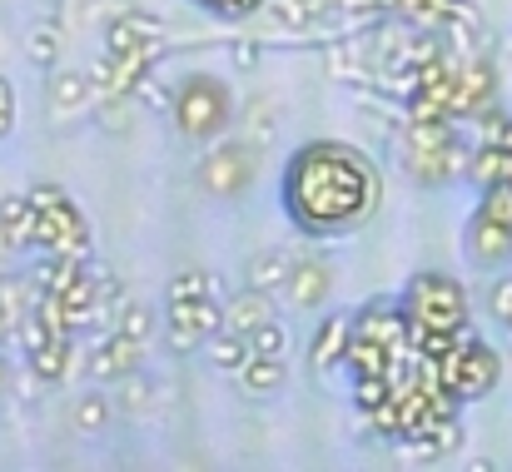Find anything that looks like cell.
I'll return each instance as SVG.
<instances>
[{
	"label": "cell",
	"mask_w": 512,
	"mask_h": 472,
	"mask_svg": "<svg viewBox=\"0 0 512 472\" xmlns=\"http://www.w3.org/2000/svg\"><path fill=\"white\" fill-rule=\"evenodd\" d=\"M279 199L304 239H348L383 209V174L358 145L309 140L284 164Z\"/></svg>",
	"instance_id": "1"
},
{
	"label": "cell",
	"mask_w": 512,
	"mask_h": 472,
	"mask_svg": "<svg viewBox=\"0 0 512 472\" xmlns=\"http://www.w3.org/2000/svg\"><path fill=\"white\" fill-rule=\"evenodd\" d=\"M398 155H403V169L408 179L438 189V184H453L458 174H468V155L453 120H428V115H408L403 125V140H398Z\"/></svg>",
	"instance_id": "2"
},
{
	"label": "cell",
	"mask_w": 512,
	"mask_h": 472,
	"mask_svg": "<svg viewBox=\"0 0 512 472\" xmlns=\"http://www.w3.org/2000/svg\"><path fill=\"white\" fill-rule=\"evenodd\" d=\"M30 204H35V254L50 249V254H70V259H90V224L80 214V204L55 184V179H35L30 189Z\"/></svg>",
	"instance_id": "3"
},
{
	"label": "cell",
	"mask_w": 512,
	"mask_h": 472,
	"mask_svg": "<svg viewBox=\"0 0 512 472\" xmlns=\"http://www.w3.org/2000/svg\"><path fill=\"white\" fill-rule=\"evenodd\" d=\"M174 125H179V135L184 140H194V145H214V140H224V130H229V120H234V95H229V85L219 80V75H184L179 80V90H174V105H170Z\"/></svg>",
	"instance_id": "4"
},
{
	"label": "cell",
	"mask_w": 512,
	"mask_h": 472,
	"mask_svg": "<svg viewBox=\"0 0 512 472\" xmlns=\"http://www.w3.org/2000/svg\"><path fill=\"white\" fill-rule=\"evenodd\" d=\"M398 304H403V314H408V328H473V323H468V318H473L468 289H463L453 274H443V269L413 274Z\"/></svg>",
	"instance_id": "5"
},
{
	"label": "cell",
	"mask_w": 512,
	"mask_h": 472,
	"mask_svg": "<svg viewBox=\"0 0 512 472\" xmlns=\"http://www.w3.org/2000/svg\"><path fill=\"white\" fill-rule=\"evenodd\" d=\"M438 378H443V393L463 408V403H478V398H488V393L498 388L503 358H498L478 333H468V338L438 363Z\"/></svg>",
	"instance_id": "6"
},
{
	"label": "cell",
	"mask_w": 512,
	"mask_h": 472,
	"mask_svg": "<svg viewBox=\"0 0 512 472\" xmlns=\"http://www.w3.org/2000/svg\"><path fill=\"white\" fill-rule=\"evenodd\" d=\"M254 169H259V150L244 145V140H214V150L199 159L194 179L209 199H239L249 194L254 184Z\"/></svg>",
	"instance_id": "7"
},
{
	"label": "cell",
	"mask_w": 512,
	"mask_h": 472,
	"mask_svg": "<svg viewBox=\"0 0 512 472\" xmlns=\"http://www.w3.org/2000/svg\"><path fill=\"white\" fill-rule=\"evenodd\" d=\"M140 368H145V343H135V338L120 333V328L95 333L90 348H85V373H90L95 383H120V378H130V373H140Z\"/></svg>",
	"instance_id": "8"
},
{
	"label": "cell",
	"mask_w": 512,
	"mask_h": 472,
	"mask_svg": "<svg viewBox=\"0 0 512 472\" xmlns=\"http://www.w3.org/2000/svg\"><path fill=\"white\" fill-rule=\"evenodd\" d=\"M463 254H468V264L483 269V274L508 269L512 264V224L483 214V209H473V219H468V229H463Z\"/></svg>",
	"instance_id": "9"
},
{
	"label": "cell",
	"mask_w": 512,
	"mask_h": 472,
	"mask_svg": "<svg viewBox=\"0 0 512 472\" xmlns=\"http://www.w3.org/2000/svg\"><path fill=\"white\" fill-rule=\"evenodd\" d=\"M284 304L289 309H299V314H319L324 304H329V294H334V264L324 259V254H304V259H294V269H289V279H284Z\"/></svg>",
	"instance_id": "10"
},
{
	"label": "cell",
	"mask_w": 512,
	"mask_h": 472,
	"mask_svg": "<svg viewBox=\"0 0 512 472\" xmlns=\"http://www.w3.org/2000/svg\"><path fill=\"white\" fill-rule=\"evenodd\" d=\"M160 45H165V20L160 15H145V10H125L110 30H105V50L115 55H135V60H160Z\"/></svg>",
	"instance_id": "11"
},
{
	"label": "cell",
	"mask_w": 512,
	"mask_h": 472,
	"mask_svg": "<svg viewBox=\"0 0 512 472\" xmlns=\"http://www.w3.org/2000/svg\"><path fill=\"white\" fill-rule=\"evenodd\" d=\"M55 299H60V314L75 333L95 328V318H100V269H90V259L75 264V274L55 289Z\"/></svg>",
	"instance_id": "12"
},
{
	"label": "cell",
	"mask_w": 512,
	"mask_h": 472,
	"mask_svg": "<svg viewBox=\"0 0 512 472\" xmlns=\"http://www.w3.org/2000/svg\"><path fill=\"white\" fill-rule=\"evenodd\" d=\"M25 363H30V378H35L40 388H60V383L75 373V363H80V333L45 338L35 353H25Z\"/></svg>",
	"instance_id": "13"
},
{
	"label": "cell",
	"mask_w": 512,
	"mask_h": 472,
	"mask_svg": "<svg viewBox=\"0 0 512 472\" xmlns=\"http://www.w3.org/2000/svg\"><path fill=\"white\" fill-rule=\"evenodd\" d=\"M348 343H353V314H324V323L309 338V368L339 373L348 363Z\"/></svg>",
	"instance_id": "14"
},
{
	"label": "cell",
	"mask_w": 512,
	"mask_h": 472,
	"mask_svg": "<svg viewBox=\"0 0 512 472\" xmlns=\"http://www.w3.org/2000/svg\"><path fill=\"white\" fill-rule=\"evenodd\" d=\"M493 90H498L493 65L478 60V55H458V110H463V120L483 115L493 105Z\"/></svg>",
	"instance_id": "15"
},
{
	"label": "cell",
	"mask_w": 512,
	"mask_h": 472,
	"mask_svg": "<svg viewBox=\"0 0 512 472\" xmlns=\"http://www.w3.org/2000/svg\"><path fill=\"white\" fill-rule=\"evenodd\" d=\"M0 254H35V204H30V194L0 199Z\"/></svg>",
	"instance_id": "16"
},
{
	"label": "cell",
	"mask_w": 512,
	"mask_h": 472,
	"mask_svg": "<svg viewBox=\"0 0 512 472\" xmlns=\"http://www.w3.org/2000/svg\"><path fill=\"white\" fill-rule=\"evenodd\" d=\"M284 383H289V358H269V353H254L239 373H234V388L244 393V398H274V393H284Z\"/></svg>",
	"instance_id": "17"
},
{
	"label": "cell",
	"mask_w": 512,
	"mask_h": 472,
	"mask_svg": "<svg viewBox=\"0 0 512 472\" xmlns=\"http://www.w3.org/2000/svg\"><path fill=\"white\" fill-rule=\"evenodd\" d=\"M269 318H279V309H274V294H264V289H239V294H229L224 299V328H234V333H254L259 323H269Z\"/></svg>",
	"instance_id": "18"
},
{
	"label": "cell",
	"mask_w": 512,
	"mask_h": 472,
	"mask_svg": "<svg viewBox=\"0 0 512 472\" xmlns=\"http://www.w3.org/2000/svg\"><path fill=\"white\" fill-rule=\"evenodd\" d=\"M289 269H294V254L289 249H259L244 264V284L249 289H264V294H279L284 279H289Z\"/></svg>",
	"instance_id": "19"
},
{
	"label": "cell",
	"mask_w": 512,
	"mask_h": 472,
	"mask_svg": "<svg viewBox=\"0 0 512 472\" xmlns=\"http://www.w3.org/2000/svg\"><path fill=\"white\" fill-rule=\"evenodd\" d=\"M204 358H209L224 378H234V373L254 358V348H249V338H244V333H234V328H214V333L204 338Z\"/></svg>",
	"instance_id": "20"
},
{
	"label": "cell",
	"mask_w": 512,
	"mask_h": 472,
	"mask_svg": "<svg viewBox=\"0 0 512 472\" xmlns=\"http://www.w3.org/2000/svg\"><path fill=\"white\" fill-rule=\"evenodd\" d=\"M209 294H224L219 274H209V269H179L170 284H165V304H199Z\"/></svg>",
	"instance_id": "21"
},
{
	"label": "cell",
	"mask_w": 512,
	"mask_h": 472,
	"mask_svg": "<svg viewBox=\"0 0 512 472\" xmlns=\"http://www.w3.org/2000/svg\"><path fill=\"white\" fill-rule=\"evenodd\" d=\"M90 70H60L55 80H50V105L60 110V115H70V110H85V100H90Z\"/></svg>",
	"instance_id": "22"
},
{
	"label": "cell",
	"mask_w": 512,
	"mask_h": 472,
	"mask_svg": "<svg viewBox=\"0 0 512 472\" xmlns=\"http://www.w3.org/2000/svg\"><path fill=\"white\" fill-rule=\"evenodd\" d=\"M115 328L150 348V343H155V333H160V318H155V309H150L145 299H125V304H120V314H115Z\"/></svg>",
	"instance_id": "23"
},
{
	"label": "cell",
	"mask_w": 512,
	"mask_h": 472,
	"mask_svg": "<svg viewBox=\"0 0 512 472\" xmlns=\"http://www.w3.org/2000/svg\"><path fill=\"white\" fill-rule=\"evenodd\" d=\"M25 60H30L40 75H45V70H55V65H60V25H50V20H45V25H35V30H30V40H25Z\"/></svg>",
	"instance_id": "24"
},
{
	"label": "cell",
	"mask_w": 512,
	"mask_h": 472,
	"mask_svg": "<svg viewBox=\"0 0 512 472\" xmlns=\"http://www.w3.org/2000/svg\"><path fill=\"white\" fill-rule=\"evenodd\" d=\"M110 418H115V403H110L105 393H85V398H75V408H70V423H75L80 433H105Z\"/></svg>",
	"instance_id": "25"
},
{
	"label": "cell",
	"mask_w": 512,
	"mask_h": 472,
	"mask_svg": "<svg viewBox=\"0 0 512 472\" xmlns=\"http://www.w3.org/2000/svg\"><path fill=\"white\" fill-rule=\"evenodd\" d=\"M249 348H254V353H269V358H289V328H284V318L259 323V328L249 333Z\"/></svg>",
	"instance_id": "26"
},
{
	"label": "cell",
	"mask_w": 512,
	"mask_h": 472,
	"mask_svg": "<svg viewBox=\"0 0 512 472\" xmlns=\"http://www.w3.org/2000/svg\"><path fill=\"white\" fill-rule=\"evenodd\" d=\"M388 398H393L388 373H383V378H353V403H358V413H363V418H368V413H378Z\"/></svg>",
	"instance_id": "27"
},
{
	"label": "cell",
	"mask_w": 512,
	"mask_h": 472,
	"mask_svg": "<svg viewBox=\"0 0 512 472\" xmlns=\"http://www.w3.org/2000/svg\"><path fill=\"white\" fill-rule=\"evenodd\" d=\"M488 309H493V318L503 323L512 333V274H503L498 284H493V294H488Z\"/></svg>",
	"instance_id": "28"
},
{
	"label": "cell",
	"mask_w": 512,
	"mask_h": 472,
	"mask_svg": "<svg viewBox=\"0 0 512 472\" xmlns=\"http://www.w3.org/2000/svg\"><path fill=\"white\" fill-rule=\"evenodd\" d=\"M15 130V90H10V80H0V140Z\"/></svg>",
	"instance_id": "29"
},
{
	"label": "cell",
	"mask_w": 512,
	"mask_h": 472,
	"mask_svg": "<svg viewBox=\"0 0 512 472\" xmlns=\"http://www.w3.org/2000/svg\"><path fill=\"white\" fill-rule=\"evenodd\" d=\"M5 388H10V363L0 358V393H5Z\"/></svg>",
	"instance_id": "30"
},
{
	"label": "cell",
	"mask_w": 512,
	"mask_h": 472,
	"mask_svg": "<svg viewBox=\"0 0 512 472\" xmlns=\"http://www.w3.org/2000/svg\"><path fill=\"white\" fill-rule=\"evenodd\" d=\"M189 5H199V10H219V0H189Z\"/></svg>",
	"instance_id": "31"
}]
</instances>
